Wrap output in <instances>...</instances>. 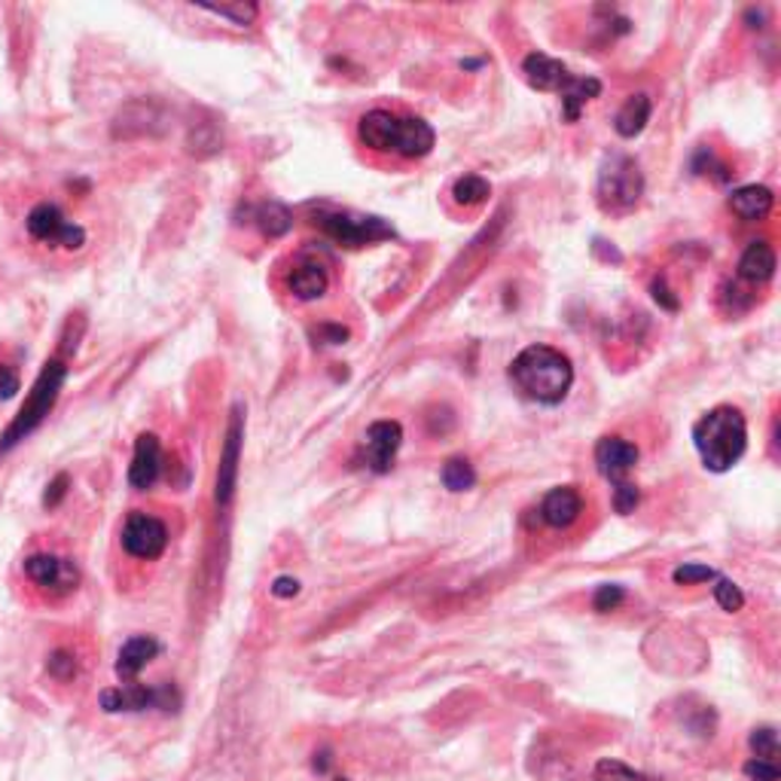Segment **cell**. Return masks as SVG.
<instances>
[{
    "mask_svg": "<svg viewBox=\"0 0 781 781\" xmlns=\"http://www.w3.org/2000/svg\"><path fill=\"white\" fill-rule=\"evenodd\" d=\"M24 574L34 586L52 592V595H68L80 583V571L71 558L52 556V553H34V556L24 558Z\"/></svg>",
    "mask_w": 781,
    "mask_h": 781,
    "instance_id": "cell-10",
    "label": "cell"
},
{
    "mask_svg": "<svg viewBox=\"0 0 781 781\" xmlns=\"http://www.w3.org/2000/svg\"><path fill=\"white\" fill-rule=\"evenodd\" d=\"M241 439H245V409L238 403L226 427L224 452H220V467H217V504L226 507L236 495L238 483V458H241Z\"/></svg>",
    "mask_w": 781,
    "mask_h": 781,
    "instance_id": "cell-11",
    "label": "cell"
},
{
    "mask_svg": "<svg viewBox=\"0 0 781 781\" xmlns=\"http://www.w3.org/2000/svg\"><path fill=\"white\" fill-rule=\"evenodd\" d=\"M714 583H718V586H714V602L721 604L723 611H730V614L742 611V604H745V595H742V590H739L733 581H726V577H718Z\"/></svg>",
    "mask_w": 781,
    "mask_h": 781,
    "instance_id": "cell-30",
    "label": "cell"
},
{
    "mask_svg": "<svg viewBox=\"0 0 781 781\" xmlns=\"http://www.w3.org/2000/svg\"><path fill=\"white\" fill-rule=\"evenodd\" d=\"M639 446L623 437H602L595 443V467L604 480H611L614 486L629 483L626 474L639 464Z\"/></svg>",
    "mask_w": 781,
    "mask_h": 781,
    "instance_id": "cell-13",
    "label": "cell"
},
{
    "mask_svg": "<svg viewBox=\"0 0 781 781\" xmlns=\"http://www.w3.org/2000/svg\"><path fill=\"white\" fill-rule=\"evenodd\" d=\"M693 446L702 464L714 474H726L742 462L748 449V422L735 406H714L693 425Z\"/></svg>",
    "mask_w": 781,
    "mask_h": 781,
    "instance_id": "cell-3",
    "label": "cell"
},
{
    "mask_svg": "<svg viewBox=\"0 0 781 781\" xmlns=\"http://www.w3.org/2000/svg\"><path fill=\"white\" fill-rule=\"evenodd\" d=\"M623 602H626V590H623V586H616V583H604V586H599L595 595H592V607H595V611H602V614L616 611Z\"/></svg>",
    "mask_w": 781,
    "mask_h": 781,
    "instance_id": "cell-31",
    "label": "cell"
},
{
    "mask_svg": "<svg viewBox=\"0 0 781 781\" xmlns=\"http://www.w3.org/2000/svg\"><path fill=\"white\" fill-rule=\"evenodd\" d=\"M651 113H653L651 96L639 92V96L626 98V105L620 107L614 117L616 135H620V138H635V135H641L644 126L651 122Z\"/></svg>",
    "mask_w": 781,
    "mask_h": 781,
    "instance_id": "cell-21",
    "label": "cell"
},
{
    "mask_svg": "<svg viewBox=\"0 0 781 781\" xmlns=\"http://www.w3.org/2000/svg\"><path fill=\"white\" fill-rule=\"evenodd\" d=\"M775 275V250L770 241H751L739 260V278L751 285H763Z\"/></svg>",
    "mask_w": 781,
    "mask_h": 781,
    "instance_id": "cell-20",
    "label": "cell"
},
{
    "mask_svg": "<svg viewBox=\"0 0 781 781\" xmlns=\"http://www.w3.org/2000/svg\"><path fill=\"white\" fill-rule=\"evenodd\" d=\"M199 10L211 12V16H224V19L236 24H250L260 12L257 3H245V0H238V3H199Z\"/></svg>",
    "mask_w": 781,
    "mask_h": 781,
    "instance_id": "cell-27",
    "label": "cell"
},
{
    "mask_svg": "<svg viewBox=\"0 0 781 781\" xmlns=\"http://www.w3.org/2000/svg\"><path fill=\"white\" fill-rule=\"evenodd\" d=\"M357 141L373 154H390L401 159H425L437 135L418 117H397L390 110H369L357 122Z\"/></svg>",
    "mask_w": 781,
    "mask_h": 781,
    "instance_id": "cell-2",
    "label": "cell"
},
{
    "mask_svg": "<svg viewBox=\"0 0 781 781\" xmlns=\"http://www.w3.org/2000/svg\"><path fill=\"white\" fill-rule=\"evenodd\" d=\"M522 73L537 92H558V96H565L577 80L562 61L550 59L544 52H528L525 61H522Z\"/></svg>",
    "mask_w": 781,
    "mask_h": 781,
    "instance_id": "cell-14",
    "label": "cell"
},
{
    "mask_svg": "<svg viewBox=\"0 0 781 781\" xmlns=\"http://www.w3.org/2000/svg\"><path fill=\"white\" fill-rule=\"evenodd\" d=\"M403 443V427L394 418L373 422L364 434V462L373 474H388Z\"/></svg>",
    "mask_w": 781,
    "mask_h": 781,
    "instance_id": "cell-12",
    "label": "cell"
},
{
    "mask_svg": "<svg viewBox=\"0 0 781 781\" xmlns=\"http://www.w3.org/2000/svg\"><path fill=\"white\" fill-rule=\"evenodd\" d=\"M254 224L260 226L266 238H281L294 226V214L287 211L281 201H263L260 208H254Z\"/></svg>",
    "mask_w": 781,
    "mask_h": 781,
    "instance_id": "cell-22",
    "label": "cell"
},
{
    "mask_svg": "<svg viewBox=\"0 0 781 781\" xmlns=\"http://www.w3.org/2000/svg\"><path fill=\"white\" fill-rule=\"evenodd\" d=\"M159 651H162V647H159V641L150 639V635H135V639L126 641L117 656L119 681H129V684H135L138 672H141L144 665L150 663V660H156Z\"/></svg>",
    "mask_w": 781,
    "mask_h": 781,
    "instance_id": "cell-18",
    "label": "cell"
},
{
    "mask_svg": "<svg viewBox=\"0 0 781 781\" xmlns=\"http://www.w3.org/2000/svg\"><path fill=\"white\" fill-rule=\"evenodd\" d=\"M315 339H320V345H343L348 343V330L343 324H318L315 327Z\"/></svg>",
    "mask_w": 781,
    "mask_h": 781,
    "instance_id": "cell-37",
    "label": "cell"
},
{
    "mask_svg": "<svg viewBox=\"0 0 781 781\" xmlns=\"http://www.w3.org/2000/svg\"><path fill=\"white\" fill-rule=\"evenodd\" d=\"M742 775H745V781H779L781 779L779 763H772V760H760V758L748 760Z\"/></svg>",
    "mask_w": 781,
    "mask_h": 781,
    "instance_id": "cell-33",
    "label": "cell"
},
{
    "mask_svg": "<svg viewBox=\"0 0 781 781\" xmlns=\"http://www.w3.org/2000/svg\"><path fill=\"white\" fill-rule=\"evenodd\" d=\"M672 581L678 583V586H696V583H711L718 581V571L709 569V565H678L675 571H672Z\"/></svg>",
    "mask_w": 781,
    "mask_h": 781,
    "instance_id": "cell-29",
    "label": "cell"
},
{
    "mask_svg": "<svg viewBox=\"0 0 781 781\" xmlns=\"http://www.w3.org/2000/svg\"><path fill=\"white\" fill-rule=\"evenodd\" d=\"M583 513V497L574 486H558L544 497L541 504V520L550 528H571L574 522L581 520Z\"/></svg>",
    "mask_w": 781,
    "mask_h": 781,
    "instance_id": "cell-17",
    "label": "cell"
},
{
    "mask_svg": "<svg viewBox=\"0 0 781 781\" xmlns=\"http://www.w3.org/2000/svg\"><path fill=\"white\" fill-rule=\"evenodd\" d=\"M775 205V196H772L770 187H760V184H748V187H739L730 196V211L745 220V224H754V220H763L767 214L772 211Z\"/></svg>",
    "mask_w": 781,
    "mask_h": 781,
    "instance_id": "cell-19",
    "label": "cell"
},
{
    "mask_svg": "<svg viewBox=\"0 0 781 781\" xmlns=\"http://www.w3.org/2000/svg\"><path fill=\"white\" fill-rule=\"evenodd\" d=\"M65 495H68V474H59L49 483L47 495H43V507H59Z\"/></svg>",
    "mask_w": 781,
    "mask_h": 781,
    "instance_id": "cell-38",
    "label": "cell"
},
{
    "mask_svg": "<svg viewBox=\"0 0 781 781\" xmlns=\"http://www.w3.org/2000/svg\"><path fill=\"white\" fill-rule=\"evenodd\" d=\"M327 287H330L327 266L320 260H312V257L296 260L294 269L287 273V290H290V296H296L299 303H315V299H320V296L327 294Z\"/></svg>",
    "mask_w": 781,
    "mask_h": 781,
    "instance_id": "cell-16",
    "label": "cell"
},
{
    "mask_svg": "<svg viewBox=\"0 0 781 781\" xmlns=\"http://www.w3.org/2000/svg\"><path fill=\"white\" fill-rule=\"evenodd\" d=\"M49 675L56 681H71L77 675V660L68 651H56L49 656Z\"/></svg>",
    "mask_w": 781,
    "mask_h": 781,
    "instance_id": "cell-34",
    "label": "cell"
},
{
    "mask_svg": "<svg viewBox=\"0 0 781 781\" xmlns=\"http://www.w3.org/2000/svg\"><path fill=\"white\" fill-rule=\"evenodd\" d=\"M592 781H660V779H653V775H647V772L632 770V767L620 763V760H602V763L595 767V772H592Z\"/></svg>",
    "mask_w": 781,
    "mask_h": 781,
    "instance_id": "cell-26",
    "label": "cell"
},
{
    "mask_svg": "<svg viewBox=\"0 0 781 781\" xmlns=\"http://www.w3.org/2000/svg\"><path fill=\"white\" fill-rule=\"evenodd\" d=\"M693 171H699V175H711L718 184H726V180H730V168L723 166L721 159H714L711 150H699L696 162H693Z\"/></svg>",
    "mask_w": 781,
    "mask_h": 781,
    "instance_id": "cell-32",
    "label": "cell"
},
{
    "mask_svg": "<svg viewBox=\"0 0 781 781\" xmlns=\"http://www.w3.org/2000/svg\"><path fill=\"white\" fill-rule=\"evenodd\" d=\"M296 592H299V583L294 577H278L273 583V595H278V599H294Z\"/></svg>",
    "mask_w": 781,
    "mask_h": 781,
    "instance_id": "cell-40",
    "label": "cell"
},
{
    "mask_svg": "<svg viewBox=\"0 0 781 781\" xmlns=\"http://www.w3.org/2000/svg\"><path fill=\"white\" fill-rule=\"evenodd\" d=\"M180 696L175 693L171 684L159 686H144V684H126L117 690H105L101 693V709L107 714H117V711H147V709H162L171 711L178 709Z\"/></svg>",
    "mask_w": 781,
    "mask_h": 781,
    "instance_id": "cell-8",
    "label": "cell"
},
{
    "mask_svg": "<svg viewBox=\"0 0 781 781\" xmlns=\"http://www.w3.org/2000/svg\"><path fill=\"white\" fill-rule=\"evenodd\" d=\"M16 390H19V379H16V373H12L10 367H0V401L12 397Z\"/></svg>",
    "mask_w": 781,
    "mask_h": 781,
    "instance_id": "cell-39",
    "label": "cell"
},
{
    "mask_svg": "<svg viewBox=\"0 0 781 781\" xmlns=\"http://www.w3.org/2000/svg\"><path fill=\"white\" fill-rule=\"evenodd\" d=\"M488 192H492V187L480 175H462V178L452 184V199H455V205H464V208L483 205L488 199Z\"/></svg>",
    "mask_w": 781,
    "mask_h": 781,
    "instance_id": "cell-24",
    "label": "cell"
},
{
    "mask_svg": "<svg viewBox=\"0 0 781 781\" xmlns=\"http://www.w3.org/2000/svg\"><path fill=\"white\" fill-rule=\"evenodd\" d=\"M312 224L318 226L324 236L333 238L336 245H345V248H364V245H376V241L394 238V226L385 224L382 217L336 211V208H318Z\"/></svg>",
    "mask_w": 781,
    "mask_h": 781,
    "instance_id": "cell-6",
    "label": "cell"
},
{
    "mask_svg": "<svg viewBox=\"0 0 781 781\" xmlns=\"http://www.w3.org/2000/svg\"><path fill=\"white\" fill-rule=\"evenodd\" d=\"M65 379H68V367L61 364L59 357H56V360H47V367L40 369V376H37L34 388H31V394H28L24 406L19 409V415L12 418V425L3 431V437H0V452L12 449L16 443H22L28 434H34L37 427L43 425V418H47V415L52 413V406L59 403Z\"/></svg>",
    "mask_w": 781,
    "mask_h": 781,
    "instance_id": "cell-4",
    "label": "cell"
},
{
    "mask_svg": "<svg viewBox=\"0 0 781 781\" xmlns=\"http://www.w3.org/2000/svg\"><path fill=\"white\" fill-rule=\"evenodd\" d=\"M639 501H641V495H639V488L632 486V483H620V486H614V510L616 513H632V510L639 507Z\"/></svg>",
    "mask_w": 781,
    "mask_h": 781,
    "instance_id": "cell-35",
    "label": "cell"
},
{
    "mask_svg": "<svg viewBox=\"0 0 781 781\" xmlns=\"http://www.w3.org/2000/svg\"><path fill=\"white\" fill-rule=\"evenodd\" d=\"M315 770H318V772L330 770V754H327V751H320V754H315Z\"/></svg>",
    "mask_w": 781,
    "mask_h": 781,
    "instance_id": "cell-41",
    "label": "cell"
},
{
    "mask_svg": "<svg viewBox=\"0 0 781 781\" xmlns=\"http://www.w3.org/2000/svg\"><path fill=\"white\" fill-rule=\"evenodd\" d=\"M162 476V443L156 434H141L135 439V455H131L129 483L138 492L156 486V480Z\"/></svg>",
    "mask_w": 781,
    "mask_h": 781,
    "instance_id": "cell-15",
    "label": "cell"
},
{
    "mask_svg": "<svg viewBox=\"0 0 781 781\" xmlns=\"http://www.w3.org/2000/svg\"><path fill=\"white\" fill-rule=\"evenodd\" d=\"M595 196H599V205H602L604 211H632L641 201V196H644V175H641L639 162L623 154L607 156L602 171H599Z\"/></svg>",
    "mask_w": 781,
    "mask_h": 781,
    "instance_id": "cell-5",
    "label": "cell"
},
{
    "mask_svg": "<svg viewBox=\"0 0 781 781\" xmlns=\"http://www.w3.org/2000/svg\"><path fill=\"white\" fill-rule=\"evenodd\" d=\"M168 546V528L166 522L156 520L150 513H131L126 525H122V550L131 558H144L154 562L166 553Z\"/></svg>",
    "mask_w": 781,
    "mask_h": 781,
    "instance_id": "cell-9",
    "label": "cell"
},
{
    "mask_svg": "<svg viewBox=\"0 0 781 781\" xmlns=\"http://www.w3.org/2000/svg\"><path fill=\"white\" fill-rule=\"evenodd\" d=\"M602 96V83L595 80V77H577L574 80V86H571L569 92L562 96V113H565V119L569 122H577L581 119V110L586 105H590L592 98Z\"/></svg>",
    "mask_w": 781,
    "mask_h": 781,
    "instance_id": "cell-23",
    "label": "cell"
},
{
    "mask_svg": "<svg viewBox=\"0 0 781 781\" xmlns=\"http://www.w3.org/2000/svg\"><path fill=\"white\" fill-rule=\"evenodd\" d=\"M510 382L516 385L522 397L541 406H558L574 385V367L558 348L537 343L522 348L520 355L513 357Z\"/></svg>",
    "mask_w": 781,
    "mask_h": 781,
    "instance_id": "cell-1",
    "label": "cell"
},
{
    "mask_svg": "<svg viewBox=\"0 0 781 781\" xmlns=\"http://www.w3.org/2000/svg\"><path fill=\"white\" fill-rule=\"evenodd\" d=\"M443 486L449 492H471L476 486V471L467 458H449L443 464Z\"/></svg>",
    "mask_w": 781,
    "mask_h": 781,
    "instance_id": "cell-25",
    "label": "cell"
},
{
    "mask_svg": "<svg viewBox=\"0 0 781 781\" xmlns=\"http://www.w3.org/2000/svg\"><path fill=\"white\" fill-rule=\"evenodd\" d=\"M24 226H28L31 238L43 241V245H56L65 250H80L86 245L83 226L68 220L59 205H49V201H40L37 208H31Z\"/></svg>",
    "mask_w": 781,
    "mask_h": 781,
    "instance_id": "cell-7",
    "label": "cell"
},
{
    "mask_svg": "<svg viewBox=\"0 0 781 781\" xmlns=\"http://www.w3.org/2000/svg\"><path fill=\"white\" fill-rule=\"evenodd\" d=\"M651 294L653 299L660 303V308H665V312H678V308H681V299H678V296L669 290V285H665V275H656V278H653Z\"/></svg>",
    "mask_w": 781,
    "mask_h": 781,
    "instance_id": "cell-36",
    "label": "cell"
},
{
    "mask_svg": "<svg viewBox=\"0 0 781 781\" xmlns=\"http://www.w3.org/2000/svg\"><path fill=\"white\" fill-rule=\"evenodd\" d=\"M333 781H348V779H333Z\"/></svg>",
    "mask_w": 781,
    "mask_h": 781,
    "instance_id": "cell-42",
    "label": "cell"
},
{
    "mask_svg": "<svg viewBox=\"0 0 781 781\" xmlns=\"http://www.w3.org/2000/svg\"><path fill=\"white\" fill-rule=\"evenodd\" d=\"M751 754L760 760H772L779 763V733L772 726H760L751 733Z\"/></svg>",
    "mask_w": 781,
    "mask_h": 781,
    "instance_id": "cell-28",
    "label": "cell"
}]
</instances>
